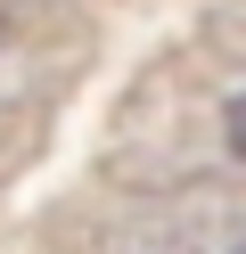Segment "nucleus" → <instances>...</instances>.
I'll use <instances>...</instances> for the list:
<instances>
[{"mask_svg": "<svg viewBox=\"0 0 246 254\" xmlns=\"http://www.w3.org/2000/svg\"><path fill=\"white\" fill-rule=\"evenodd\" d=\"M230 148H238V156H246V99H238V107H230Z\"/></svg>", "mask_w": 246, "mask_h": 254, "instance_id": "obj_1", "label": "nucleus"}]
</instances>
